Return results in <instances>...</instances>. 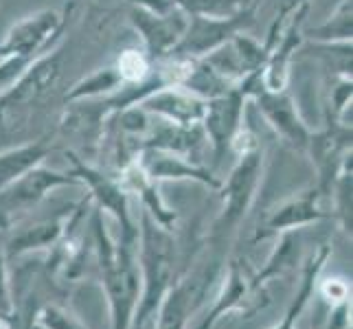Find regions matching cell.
I'll use <instances>...</instances> for the list:
<instances>
[{
	"label": "cell",
	"instance_id": "cell-1",
	"mask_svg": "<svg viewBox=\"0 0 353 329\" xmlns=\"http://www.w3.org/2000/svg\"><path fill=\"white\" fill-rule=\"evenodd\" d=\"M59 72H62V53H53L51 57H44L42 62L35 64L27 75L16 83L14 90H9L3 99H0V110L35 101L46 90H51V86L59 77Z\"/></svg>",
	"mask_w": 353,
	"mask_h": 329
},
{
	"label": "cell",
	"instance_id": "cell-2",
	"mask_svg": "<svg viewBox=\"0 0 353 329\" xmlns=\"http://www.w3.org/2000/svg\"><path fill=\"white\" fill-rule=\"evenodd\" d=\"M57 27V14L55 11H42L35 18H29L20 22L18 27L11 31L7 44L0 48V53L9 55L14 53L18 57H27L29 53L38 51L42 42L48 38V33H53Z\"/></svg>",
	"mask_w": 353,
	"mask_h": 329
},
{
	"label": "cell",
	"instance_id": "cell-3",
	"mask_svg": "<svg viewBox=\"0 0 353 329\" xmlns=\"http://www.w3.org/2000/svg\"><path fill=\"white\" fill-rule=\"evenodd\" d=\"M257 172H259V156L246 154L228 182V191H226L228 193V206H226L228 222L237 219L243 213V209L248 206L254 182H257Z\"/></svg>",
	"mask_w": 353,
	"mask_h": 329
},
{
	"label": "cell",
	"instance_id": "cell-4",
	"mask_svg": "<svg viewBox=\"0 0 353 329\" xmlns=\"http://www.w3.org/2000/svg\"><path fill=\"white\" fill-rule=\"evenodd\" d=\"M239 108H241V97L237 92L226 94L224 99H217L206 110V128H209L213 141L217 148H224V143L233 137L239 121Z\"/></svg>",
	"mask_w": 353,
	"mask_h": 329
},
{
	"label": "cell",
	"instance_id": "cell-5",
	"mask_svg": "<svg viewBox=\"0 0 353 329\" xmlns=\"http://www.w3.org/2000/svg\"><path fill=\"white\" fill-rule=\"evenodd\" d=\"M261 106L265 110L268 119H270L276 128H281L285 137H290L294 143L305 141V130L299 126L296 117L292 114V108H290L288 99H283V97H279V94H263Z\"/></svg>",
	"mask_w": 353,
	"mask_h": 329
},
{
	"label": "cell",
	"instance_id": "cell-6",
	"mask_svg": "<svg viewBox=\"0 0 353 329\" xmlns=\"http://www.w3.org/2000/svg\"><path fill=\"white\" fill-rule=\"evenodd\" d=\"M68 178H59L57 174H48V172H35L29 174L27 178H22L18 185L14 187V191L7 196V204L9 206H20V204H29L33 200H38L42 193L57 185V182H66Z\"/></svg>",
	"mask_w": 353,
	"mask_h": 329
},
{
	"label": "cell",
	"instance_id": "cell-7",
	"mask_svg": "<svg viewBox=\"0 0 353 329\" xmlns=\"http://www.w3.org/2000/svg\"><path fill=\"white\" fill-rule=\"evenodd\" d=\"M42 156H44L42 145H33V148H24L14 154L0 156V187L18 178V174L27 172V169Z\"/></svg>",
	"mask_w": 353,
	"mask_h": 329
},
{
	"label": "cell",
	"instance_id": "cell-8",
	"mask_svg": "<svg viewBox=\"0 0 353 329\" xmlns=\"http://www.w3.org/2000/svg\"><path fill=\"white\" fill-rule=\"evenodd\" d=\"M156 110L161 112L174 117L176 121H182V123H189V121H196L204 114V108L200 101L196 99H185V97H178V94H165V97H156L152 101Z\"/></svg>",
	"mask_w": 353,
	"mask_h": 329
},
{
	"label": "cell",
	"instance_id": "cell-9",
	"mask_svg": "<svg viewBox=\"0 0 353 329\" xmlns=\"http://www.w3.org/2000/svg\"><path fill=\"white\" fill-rule=\"evenodd\" d=\"M319 217V213L314 211L312 206V198H305V200H299L294 204H290L288 209L281 211V215H276L270 226L276 228V226H292V224H301V222H307V219H314Z\"/></svg>",
	"mask_w": 353,
	"mask_h": 329
},
{
	"label": "cell",
	"instance_id": "cell-10",
	"mask_svg": "<svg viewBox=\"0 0 353 329\" xmlns=\"http://www.w3.org/2000/svg\"><path fill=\"white\" fill-rule=\"evenodd\" d=\"M325 295L332 297L334 301H345L347 299V286L343 281H338V279H334V281H330L325 286Z\"/></svg>",
	"mask_w": 353,
	"mask_h": 329
}]
</instances>
